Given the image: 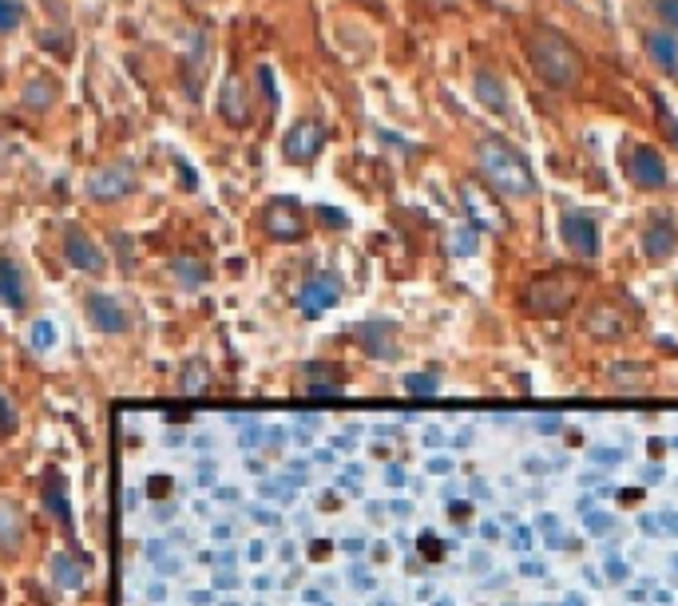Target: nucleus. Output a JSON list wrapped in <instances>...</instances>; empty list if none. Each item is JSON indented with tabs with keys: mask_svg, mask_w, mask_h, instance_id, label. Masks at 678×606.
I'll return each instance as SVG.
<instances>
[{
	"mask_svg": "<svg viewBox=\"0 0 678 606\" xmlns=\"http://www.w3.org/2000/svg\"><path fill=\"white\" fill-rule=\"evenodd\" d=\"M524 44H528V60H532L536 76L548 88L567 92V88H575L583 80V56H579V48L567 40L564 32H556L548 24H536Z\"/></svg>",
	"mask_w": 678,
	"mask_h": 606,
	"instance_id": "nucleus-1",
	"label": "nucleus"
},
{
	"mask_svg": "<svg viewBox=\"0 0 678 606\" xmlns=\"http://www.w3.org/2000/svg\"><path fill=\"white\" fill-rule=\"evenodd\" d=\"M476 163H480V175L488 179L492 191L508 195V199H532L536 195V179H532V167L524 163V155L504 143V139H484L476 147Z\"/></svg>",
	"mask_w": 678,
	"mask_h": 606,
	"instance_id": "nucleus-2",
	"label": "nucleus"
},
{
	"mask_svg": "<svg viewBox=\"0 0 678 606\" xmlns=\"http://www.w3.org/2000/svg\"><path fill=\"white\" fill-rule=\"evenodd\" d=\"M575 298H579V282L567 274H540L524 290V305L532 313H564L567 305H575Z\"/></svg>",
	"mask_w": 678,
	"mask_h": 606,
	"instance_id": "nucleus-3",
	"label": "nucleus"
},
{
	"mask_svg": "<svg viewBox=\"0 0 678 606\" xmlns=\"http://www.w3.org/2000/svg\"><path fill=\"white\" fill-rule=\"evenodd\" d=\"M322 147H326V127L318 119H298L282 139V159L306 167V163H314L322 155Z\"/></svg>",
	"mask_w": 678,
	"mask_h": 606,
	"instance_id": "nucleus-4",
	"label": "nucleus"
},
{
	"mask_svg": "<svg viewBox=\"0 0 678 606\" xmlns=\"http://www.w3.org/2000/svg\"><path fill=\"white\" fill-rule=\"evenodd\" d=\"M135 191V167L131 163H108L88 179V199L92 202H119Z\"/></svg>",
	"mask_w": 678,
	"mask_h": 606,
	"instance_id": "nucleus-5",
	"label": "nucleus"
},
{
	"mask_svg": "<svg viewBox=\"0 0 678 606\" xmlns=\"http://www.w3.org/2000/svg\"><path fill=\"white\" fill-rule=\"evenodd\" d=\"M262 226H266V234L278 238V242H298V238L306 234V218H302V210H298V202L294 199L266 202Z\"/></svg>",
	"mask_w": 678,
	"mask_h": 606,
	"instance_id": "nucleus-6",
	"label": "nucleus"
},
{
	"mask_svg": "<svg viewBox=\"0 0 678 606\" xmlns=\"http://www.w3.org/2000/svg\"><path fill=\"white\" fill-rule=\"evenodd\" d=\"M627 179H631L635 187H643V191H659V187H667V159H663L655 147L639 143V147L627 155Z\"/></svg>",
	"mask_w": 678,
	"mask_h": 606,
	"instance_id": "nucleus-7",
	"label": "nucleus"
},
{
	"mask_svg": "<svg viewBox=\"0 0 678 606\" xmlns=\"http://www.w3.org/2000/svg\"><path fill=\"white\" fill-rule=\"evenodd\" d=\"M560 234H564L571 254H579V258H595V254H599V226H595L591 214H583V210H564Z\"/></svg>",
	"mask_w": 678,
	"mask_h": 606,
	"instance_id": "nucleus-8",
	"label": "nucleus"
},
{
	"mask_svg": "<svg viewBox=\"0 0 678 606\" xmlns=\"http://www.w3.org/2000/svg\"><path fill=\"white\" fill-rule=\"evenodd\" d=\"M64 258H68V266H76L80 274H104V270H108V254H104L92 238H84L80 230H68V234H64Z\"/></svg>",
	"mask_w": 678,
	"mask_h": 606,
	"instance_id": "nucleus-9",
	"label": "nucleus"
},
{
	"mask_svg": "<svg viewBox=\"0 0 678 606\" xmlns=\"http://www.w3.org/2000/svg\"><path fill=\"white\" fill-rule=\"evenodd\" d=\"M341 298V286L334 274H318V278H310L302 290H298V309L306 313V317H318V313H326L330 305H338Z\"/></svg>",
	"mask_w": 678,
	"mask_h": 606,
	"instance_id": "nucleus-10",
	"label": "nucleus"
},
{
	"mask_svg": "<svg viewBox=\"0 0 678 606\" xmlns=\"http://www.w3.org/2000/svg\"><path fill=\"white\" fill-rule=\"evenodd\" d=\"M643 250L651 262H667L678 250V226L671 222V214H655L647 222V234H643Z\"/></svg>",
	"mask_w": 678,
	"mask_h": 606,
	"instance_id": "nucleus-11",
	"label": "nucleus"
},
{
	"mask_svg": "<svg viewBox=\"0 0 678 606\" xmlns=\"http://www.w3.org/2000/svg\"><path fill=\"white\" fill-rule=\"evenodd\" d=\"M88 321H92L100 333H108V337L131 329L127 309L115 302V298H108V294H92V298H88Z\"/></svg>",
	"mask_w": 678,
	"mask_h": 606,
	"instance_id": "nucleus-12",
	"label": "nucleus"
},
{
	"mask_svg": "<svg viewBox=\"0 0 678 606\" xmlns=\"http://www.w3.org/2000/svg\"><path fill=\"white\" fill-rule=\"evenodd\" d=\"M472 92H476V100L484 103L492 115H500V119H508L512 115V100H508V88H504V80L496 76V72H488V68H480L476 72V80H472Z\"/></svg>",
	"mask_w": 678,
	"mask_h": 606,
	"instance_id": "nucleus-13",
	"label": "nucleus"
},
{
	"mask_svg": "<svg viewBox=\"0 0 678 606\" xmlns=\"http://www.w3.org/2000/svg\"><path fill=\"white\" fill-rule=\"evenodd\" d=\"M647 56L663 76L678 80V32H671V28L647 32Z\"/></svg>",
	"mask_w": 678,
	"mask_h": 606,
	"instance_id": "nucleus-14",
	"label": "nucleus"
},
{
	"mask_svg": "<svg viewBox=\"0 0 678 606\" xmlns=\"http://www.w3.org/2000/svg\"><path fill=\"white\" fill-rule=\"evenodd\" d=\"M219 115H223L230 127H242L246 115H250V103H246V84L238 76H226L223 92H219Z\"/></svg>",
	"mask_w": 678,
	"mask_h": 606,
	"instance_id": "nucleus-15",
	"label": "nucleus"
},
{
	"mask_svg": "<svg viewBox=\"0 0 678 606\" xmlns=\"http://www.w3.org/2000/svg\"><path fill=\"white\" fill-rule=\"evenodd\" d=\"M24 302H28L24 274H20V266L4 254V258H0V305H8V309H24Z\"/></svg>",
	"mask_w": 678,
	"mask_h": 606,
	"instance_id": "nucleus-16",
	"label": "nucleus"
},
{
	"mask_svg": "<svg viewBox=\"0 0 678 606\" xmlns=\"http://www.w3.org/2000/svg\"><path fill=\"white\" fill-rule=\"evenodd\" d=\"M583 325H587V333L599 337V341H615V337H623V329H627V325H623V313H619L615 305H595Z\"/></svg>",
	"mask_w": 678,
	"mask_h": 606,
	"instance_id": "nucleus-17",
	"label": "nucleus"
},
{
	"mask_svg": "<svg viewBox=\"0 0 678 606\" xmlns=\"http://www.w3.org/2000/svg\"><path fill=\"white\" fill-rule=\"evenodd\" d=\"M24 543V515L12 500H0V551L16 555Z\"/></svg>",
	"mask_w": 678,
	"mask_h": 606,
	"instance_id": "nucleus-18",
	"label": "nucleus"
},
{
	"mask_svg": "<svg viewBox=\"0 0 678 606\" xmlns=\"http://www.w3.org/2000/svg\"><path fill=\"white\" fill-rule=\"evenodd\" d=\"M171 274H175V282L183 286V290H203L207 286V266L199 262V258H191V254H179V258H171Z\"/></svg>",
	"mask_w": 678,
	"mask_h": 606,
	"instance_id": "nucleus-19",
	"label": "nucleus"
},
{
	"mask_svg": "<svg viewBox=\"0 0 678 606\" xmlns=\"http://www.w3.org/2000/svg\"><path fill=\"white\" fill-rule=\"evenodd\" d=\"M389 325H361L357 329V341L365 345V353H373V357H393L397 353V345L389 341Z\"/></svg>",
	"mask_w": 678,
	"mask_h": 606,
	"instance_id": "nucleus-20",
	"label": "nucleus"
},
{
	"mask_svg": "<svg viewBox=\"0 0 678 606\" xmlns=\"http://www.w3.org/2000/svg\"><path fill=\"white\" fill-rule=\"evenodd\" d=\"M44 500L52 507V515L68 527L72 523V507H68V488H64V480H60V472H48V480H44Z\"/></svg>",
	"mask_w": 678,
	"mask_h": 606,
	"instance_id": "nucleus-21",
	"label": "nucleus"
},
{
	"mask_svg": "<svg viewBox=\"0 0 678 606\" xmlns=\"http://www.w3.org/2000/svg\"><path fill=\"white\" fill-rule=\"evenodd\" d=\"M20 100L28 103L32 111H44V107H52V103H56V84H52L48 76H36V80H28V84H24Z\"/></svg>",
	"mask_w": 678,
	"mask_h": 606,
	"instance_id": "nucleus-22",
	"label": "nucleus"
},
{
	"mask_svg": "<svg viewBox=\"0 0 678 606\" xmlns=\"http://www.w3.org/2000/svg\"><path fill=\"white\" fill-rule=\"evenodd\" d=\"M52 575H56V583H60L64 591H80V587H84V571H80L68 555H56V559H52Z\"/></svg>",
	"mask_w": 678,
	"mask_h": 606,
	"instance_id": "nucleus-23",
	"label": "nucleus"
},
{
	"mask_svg": "<svg viewBox=\"0 0 678 606\" xmlns=\"http://www.w3.org/2000/svg\"><path fill=\"white\" fill-rule=\"evenodd\" d=\"M611 385L615 389H643L647 385V369L643 365H615L611 369Z\"/></svg>",
	"mask_w": 678,
	"mask_h": 606,
	"instance_id": "nucleus-24",
	"label": "nucleus"
},
{
	"mask_svg": "<svg viewBox=\"0 0 678 606\" xmlns=\"http://www.w3.org/2000/svg\"><path fill=\"white\" fill-rule=\"evenodd\" d=\"M24 24V4L20 0H0V32H16Z\"/></svg>",
	"mask_w": 678,
	"mask_h": 606,
	"instance_id": "nucleus-25",
	"label": "nucleus"
},
{
	"mask_svg": "<svg viewBox=\"0 0 678 606\" xmlns=\"http://www.w3.org/2000/svg\"><path fill=\"white\" fill-rule=\"evenodd\" d=\"M40 44H44L52 56H60V60H68V56H72V36H68V32H44V36H40Z\"/></svg>",
	"mask_w": 678,
	"mask_h": 606,
	"instance_id": "nucleus-26",
	"label": "nucleus"
},
{
	"mask_svg": "<svg viewBox=\"0 0 678 606\" xmlns=\"http://www.w3.org/2000/svg\"><path fill=\"white\" fill-rule=\"evenodd\" d=\"M28 341H32V349H40V353L52 349V345H56V325H52V321H36L32 333H28Z\"/></svg>",
	"mask_w": 678,
	"mask_h": 606,
	"instance_id": "nucleus-27",
	"label": "nucleus"
},
{
	"mask_svg": "<svg viewBox=\"0 0 678 606\" xmlns=\"http://www.w3.org/2000/svg\"><path fill=\"white\" fill-rule=\"evenodd\" d=\"M655 16L675 32L678 28V0H655Z\"/></svg>",
	"mask_w": 678,
	"mask_h": 606,
	"instance_id": "nucleus-28",
	"label": "nucleus"
},
{
	"mask_svg": "<svg viewBox=\"0 0 678 606\" xmlns=\"http://www.w3.org/2000/svg\"><path fill=\"white\" fill-rule=\"evenodd\" d=\"M258 80H262V92H266V100L278 107V88H274V72H270V68H258Z\"/></svg>",
	"mask_w": 678,
	"mask_h": 606,
	"instance_id": "nucleus-29",
	"label": "nucleus"
},
{
	"mask_svg": "<svg viewBox=\"0 0 678 606\" xmlns=\"http://www.w3.org/2000/svg\"><path fill=\"white\" fill-rule=\"evenodd\" d=\"M12 428H16V412H12L8 397L0 393V432H12Z\"/></svg>",
	"mask_w": 678,
	"mask_h": 606,
	"instance_id": "nucleus-30",
	"label": "nucleus"
},
{
	"mask_svg": "<svg viewBox=\"0 0 678 606\" xmlns=\"http://www.w3.org/2000/svg\"><path fill=\"white\" fill-rule=\"evenodd\" d=\"M405 385H409L413 393H433V389H437V377H409Z\"/></svg>",
	"mask_w": 678,
	"mask_h": 606,
	"instance_id": "nucleus-31",
	"label": "nucleus"
},
{
	"mask_svg": "<svg viewBox=\"0 0 678 606\" xmlns=\"http://www.w3.org/2000/svg\"><path fill=\"white\" fill-rule=\"evenodd\" d=\"M318 214H322V218H326L330 226H345V214H338L334 206H318Z\"/></svg>",
	"mask_w": 678,
	"mask_h": 606,
	"instance_id": "nucleus-32",
	"label": "nucleus"
},
{
	"mask_svg": "<svg viewBox=\"0 0 678 606\" xmlns=\"http://www.w3.org/2000/svg\"><path fill=\"white\" fill-rule=\"evenodd\" d=\"M151 492H171V480H167V476H163V480L155 476V480H151Z\"/></svg>",
	"mask_w": 678,
	"mask_h": 606,
	"instance_id": "nucleus-33",
	"label": "nucleus"
}]
</instances>
